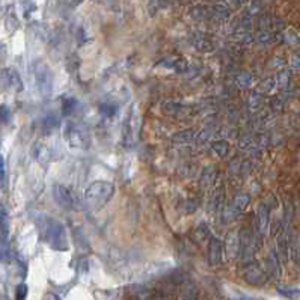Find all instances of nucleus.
I'll list each match as a JSON object with an SVG mask.
<instances>
[{"mask_svg": "<svg viewBox=\"0 0 300 300\" xmlns=\"http://www.w3.org/2000/svg\"><path fill=\"white\" fill-rule=\"evenodd\" d=\"M115 186L110 181H94L91 183L83 195V202L89 211H101L113 198Z\"/></svg>", "mask_w": 300, "mask_h": 300, "instance_id": "1", "label": "nucleus"}, {"mask_svg": "<svg viewBox=\"0 0 300 300\" xmlns=\"http://www.w3.org/2000/svg\"><path fill=\"white\" fill-rule=\"evenodd\" d=\"M224 258V243L218 237H211L208 244V263L211 267H216Z\"/></svg>", "mask_w": 300, "mask_h": 300, "instance_id": "7", "label": "nucleus"}, {"mask_svg": "<svg viewBox=\"0 0 300 300\" xmlns=\"http://www.w3.org/2000/svg\"><path fill=\"white\" fill-rule=\"evenodd\" d=\"M33 154L36 157V160L41 163V164H47L49 160L52 158V154H50V150L47 145H42V144H36L35 150H33Z\"/></svg>", "mask_w": 300, "mask_h": 300, "instance_id": "13", "label": "nucleus"}, {"mask_svg": "<svg viewBox=\"0 0 300 300\" xmlns=\"http://www.w3.org/2000/svg\"><path fill=\"white\" fill-rule=\"evenodd\" d=\"M250 204V196L247 193H238L235 198H234V202H232V208L238 213V211H244Z\"/></svg>", "mask_w": 300, "mask_h": 300, "instance_id": "15", "label": "nucleus"}, {"mask_svg": "<svg viewBox=\"0 0 300 300\" xmlns=\"http://www.w3.org/2000/svg\"><path fill=\"white\" fill-rule=\"evenodd\" d=\"M139 130H141V116L136 112L128 113L124 119V124H122V142H124V145H127V147L133 145L139 136Z\"/></svg>", "mask_w": 300, "mask_h": 300, "instance_id": "4", "label": "nucleus"}, {"mask_svg": "<svg viewBox=\"0 0 300 300\" xmlns=\"http://www.w3.org/2000/svg\"><path fill=\"white\" fill-rule=\"evenodd\" d=\"M94 2H97L100 5H106V6H112V5H115L116 0H94Z\"/></svg>", "mask_w": 300, "mask_h": 300, "instance_id": "24", "label": "nucleus"}, {"mask_svg": "<svg viewBox=\"0 0 300 300\" xmlns=\"http://www.w3.org/2000/svg\"><path fill=\"white\" fill-rule=\"evenodd\" d=\"M195 47H196V50H199V52H211L213 50V44L211 42H208V41H205V39H199L198 42H195L193 44Z\"/></svg>", "mask_w": 300, "mask_h": 300, "instance_id": "19", "label": "nucleus"}, {"mask_svg": "<svg viewBox=\"0 0 300 300\" xmlns=\"http://www.w3.org/2000/svg\"><path fill=\"white\" fill-rule=\"evenodd\" d=\"M101 113L104 115V116H113L115 113H116V107L115 106H112V104H104L103 107H101Z\"/></svg>", "mask_w": 300, "mask_h": 300, "instance_id": "21", "label": "nucleus"}, {"mask_svg": "<svg viewBox=\"0 0 300 300\" xmlns=\"http://www.w3.org/2000/svg\"><path fill=\"white\" fill-rule=\"evenodd\" d=\"M195 138H196V132L193 130V128H187V130H183V132L175 133V135L172 136V141H174L175 144H181V145H184V144H190V142H193Z\"/></svg>", "mask_w": 300, "mask_h": 300, "instance_id": "12", "label": "nucleus"}, {"mask_svg": "<svg viewBox=\"0 0 300 300\" xmlns=\"http://www.w3.org/2000/svg\"><path fill=\"white\" fill-rule=\"evenodd\" d=\"M78 107V101L74 97H67L62 100V113L64 115H71L74 113V110Z\"/></svg>", "mask_w": 300, "mask_h": 300, "instance_id": "16", "label": "nucleus"}, {"mask_svg": "<svg viewBox=\"0 0 300 300\" xmlns=\"http://www.w3.org/2000/svg\"><path fill=\"white\" fill-rule=\"evenodd\" d=\"M42 234L47 241V244L55 250H67L68 249V238L62 224L55 221L53 218L44 219V226H42Z\"/></svg>", "mask_w": 300, "mask_h": 300, "instance_id": "2", "label": "nucleus"}, {"mask_svg": "<svg viewBox=\"0 0 300 300\" xmlns=\"http://www.w3.org/2000/svg\"><path fill=\"white\" fill-rule=\"evenodd\" d=\"M241 252V237L238 231H231L226 235V241H225V253L228 256V260H234L238 256V253Z\"/></svg>", "mask_w": 300, "mask_h": 300, "instance_id": "8", "label": "nucleus"}, {"mask_svg": "<svg viewBox=\"0 0 300 300\" xmlns=\"http://www.w3.org/2000/svg\"><path fill=\"white\" fill-rule=\"evenodd\" d=\"M234 2H235V3H244L246 0H234Z\"/></svg>", "mask_w": 300, "mask_h": 300, "instance_id": "25", "label": "nucleus"}, {"mask_svg": "<svg viewBox=\"0 0 300 300\" xmlns=\"http://www.w3.org/2000/svg\"><path fill=\"white\" fill-rule=\"evenodd\" d=\"M53 199L61 208L68 210V211H71L77 207V201H75L74 193L64 184H55L53 186Z\"/></svg>", "mask_w": 300, "mask_h": 300, "instance_id": "6", "label": "nucleus"}, {"mask_svg": "<svg viewBox=\"0 0 300 300\" xmlns=\"http://www.w3.org/2000/svg\"><path fill=\"white\" fill-rule=\"evenodd\" d=\"M2 80H3L5 86H8L11 91H14V92L23 91L21 77H20V74H18L14 68H5V70H3V74H2Z\"/></svg>", "mask_w": 300, "mask_h": 300, "instance_id": "9", "label": "nucleus"}, {"mask_svg": "<svg viewBox=\"0 0 300 300\" xmlns=\"http://www.w3.org/2000/svg\"><path fill=\"white\" fill-rule=\"evenodd\" d=\"M269 208L266 204H260L258 210H256V229L261 235H267L269 234Z\"/></svg>", "mask_w": 300, "mask_h": 300, "instance_id": "10", "label": "nucleus"}, {"mask_svg": "<svg viewBox=\"0 0 300 300\" xmlns=\"http://www.w3.org/2000/svg\"><path fill=\"white\" fill-rule=\"evenodd\" d=\"M216 175H218V172H214V170H211V174H210V172H205V178L202 177V183H205L207 186L211 184V183L214 181V178H216Z\"/></svg>", "mask_w": 300, "mask_h": 300, "instance_id": "22", "label": "nucleus"}, {"mask_svg": "<svg viewBox=\"0 0 300 300\" xmlns=\"http://www.w3.org/2000/svg\"><path fill=\"white\" fill-rule=\"evenodd\" d=\"M244 279L249 282V284H253V285H260L263 282H266V275L264 272L256 266V264H250L244 269Z\"/></svg>", "mask_w": 300, "mask_h": 300, "instance_id": "11", "label": "nucleus"}, {"mask_svg": "<svg viewBox=\"0 0 300 300\" xmlns=\"http://www.w3.org/2000/svg\"><path fill=\"white\" fill-rule=\"evenodd\" d=\"M211 150L214 151V154H218L221 158H225L229 154V144L226 141H214L211 144Z\"/></svg>", "mask_w": 300, "mask_h": 300, "instance_id": "14", "label": "nucleus"}, {"mask_svg": "<svg viewBox=\"0 0 300 300\" xmlns=\"http://www.w3.org/2000/svg\"><path fill=\"white\" fill-rule=\"evenodd\" d=\"M41 127H42V132L44 133H50L52 130H55V128L58 127V118L55 116H47L41 121Z\"/></svg>", "mask_w": 300, "mask_h": 300, "instance_id": "17", "label": "nucleus"}, {"mask_svg": "<svg viewBox=\"0 0 300 300\" xmlns=\"http://www.w3.org/2000/svg\"><path fill=\"white\" fill-rule=\"evenodd\" d=\"M26 296H27V285L26 284H20L17 287V291H15V299L17 300H23V299H26Z\"/></svg>", "mask_w": 300, "mask_h": 300, "instance_id": "20", "label": "nucleus"}, {"mask_svg": "<svg viewBox=\"0 0 300 300\" xmlns=\"http://www.w3.org/2000/svg\"><path fill=\"white\" fill-rule=\"evenodd\" d=\"M64 138L73 148H86L89 145V135L86 128L75 121H70L64 125Z\"/></svg>", "mask_w": 300, "mask_h": 300, "instance_id": "3", "label": "nucleus"}, {"mask_svg": "<svg viewBox=\"0 0 300 300\" xmlns=\"http://www.w3.org/2000/svg\"><path fill=\"white\" fill-rule=\"evenodd\" d=\"M35 81L38 84V89L42 94V97H49L53 89V75L49 67L44 64H36L35 67Z\"/></svg>", "mask_w": 300, "mask_h": 300, "instance_id": "5", "label": "nucleus"}, {"mask_svg": "<svg viewBox=\"0 0 300 300\" xmlns=\"http://www.w3.org/2000/svg\"><path fill=\"white\" fill-rule=\"evenodd\" d=\"M0 166H2V187H5V181H6V163H5L3 157H2V160H0Z\"/></svg>", "mask_w": 300, "mask_h": 300, "instance_id": "23", "label": "nucleus"}, {"mask_svg": "<svg viewBox=\"0 0 300 300\" xmlns=\"http://www.w3.org/2000/svg\"><path fill=\"white\" fill-rule=\"evenodd\" d=\"M8 213H6V208L2 207V247L5 246L6 243V238H8Z\"/></svg>", "mask_w": 300, "mask_h": 300, "instance_id": "18", "label": "nucleus"}]
</instances>
